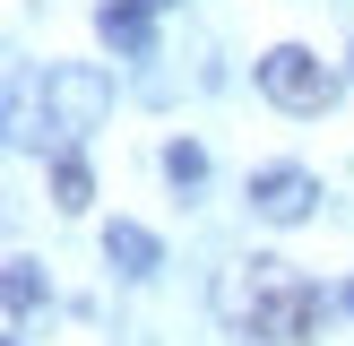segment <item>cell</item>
Returning <instances> with one entry per match:
<instances>
[{
    "label": "cell",
    "mask_w": 354,
    "mask_h": 346,
    "mask_svg": "<svg viewBox=\"0 0 354 346\" xmlns=\"http://www.w3.org/2000/svg\"><path fill=\"white\" fill-rule=\"evenodd\" d=\"M104 113H113V78H104V69H86V61H52L44 69V130L86 138Z\"/></svg>",
    "instance_id": "7a4b0ae2"
},
{
    "label": "cell",
    "mask_w": 354,
    "mask_h": 346,
    "mask_svg": "<svg viewBox=\"0 0 354 346\" xmlns=\"http://www.w3.org/2000/svg\"><path fill=\"white\" fill-rule=\"evenodd\" d=\"M104 44H121V52H156V26H147V0H104Z\"/></svg>",
    "instance_id": "5b68a950"
},
{
    "label": "cell",
    "mask_w": 354,
    "mask_h": 346,
    "mask_svg": "<svg viewBox=\"0 0 354 346\" xmlns=\"http://www.w3.org/2000/svg\"><path fill=\"white\" fill-rule=\"evenodd\" d=\"M165 173H173V182H199V173H207V147H190V138H173V147H165Z\"/></svg>",
    "instance_id": "ba28073f"
},
{
    "label": "cell",
    "mask_w": 354,
    "mask_h": 346,
    "mask_svg": "<svg viewBox=\"0 0 354 346\" xmlns=\"http://www.w3.org/2000/svg\"><path fill=\"white\" fill-rule=\"evenodd\" d=\"M225 311H234L259 346H303L328 303H320V286H303V277L286 268V260H251V268L225 286Z\"/></svg>",
    "instance_id": "6da1fadb"
},
{
    "label": "cell",
    "mask_w": 354,
    "mask_h": 346,
    "mask_svg": "<svg viewBox=\"0 0 354 346\" xmlns=\"http://www.w3.org/2000/svg\"><path fill=\"white\" fill-rule=\"evenodd\" d=\"M52 199H61V208H86V199H95V182H86L78 156H61V165H52Z\"/></svg>",
    "instance_id": "52a82bcc"
},
{
    "label": "cell",
    "mask_w": 354,
    "mask_h": 346,
    "mask_svg": "<svg viewBox=\"0 0 354 346\" xmlns=\"http://www.w3.org/2000/svg\"><path fill=\"white\" fill-rule=\"evenodd\" d=\"M35 311V260H9V320Z\"/></svg>",
    "instance_id": "9c48e42d"
},
{
    "label": "cell",
    "mask_w": 354,
    "mask_h": 346,
    "mask_svg": "<svg viewBox=\"0 0 354 346\" xmlns=\"http://www.w3.org/2000/svg\"><path fill=\"white\" fill-rule=\"evenodd\" d=\"M259 95H268V104H286V113H320V104H337V78H328V61H320V52L277 44L268 61H259Z\"/></svg>",
    "instance_id": "3957f363"
},
{
    "label": "cell",
    "mask_w": 354,
    "mask_h": 346,
    "mask_svg": "<svg viewBox=\"0 0 354 346\" xmlns=\"http://www.w3.org/2000/svg\"><path fill=\"white\" fill-rule=\"evenodd\" d=\"M147 9H173V0H147Z\"/></svg>",
    "instance_id": "30bf717a"
},
{
    "label": "cell",
    "mask_w": 354,
    "mask_h": 346,
    "mask_svg": "<svg viewBox=\"0 0 354 346\" xmlns=\"http://www.w3.org/2000/svg\"><path fill=\"white\" fill-rule=\"evenodd\" d=\"M311 199H320V182H311L303 165H268V173H251V208H259L268 225H303Z\"/></svg>",
    "instance_id": "277c9868"
},
{
    "label": "cell",
    "mask_w": 354,
    "mask_h": 346,
    "mask_svg": "<svg viewBox=\"0 0 354 346\" xmlns=\"http://www.w3.org/2000/svg\"><path fill=\"white\" fill-rule=\"evenodd\" d=\"M104 260H113V268H130V277H147L165 251H156V234H147V225H130V217H121L113 234H104Z\"/></svg>",
    "instance_id": "8992f818"
}]
</instances>
